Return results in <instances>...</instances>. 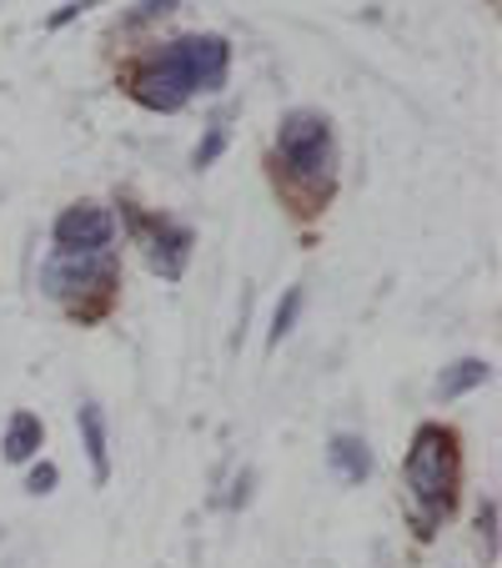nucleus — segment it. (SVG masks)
I'll use <instances>...</instances> for the list:
<instances>
[{
  "mask_svg": "<svg viewBox=\"0 0 502 568\" xmlns=\"http://www.w3.org/2000/svg\"><path fill=\"white\" fill-rule=\"evenodd\" d=\"M166 61L186 75V87H192V97H196V91H222L232 51H226L222 36H186V41L166 45Z\"/></svg>",
  "mask_w": 502,
  "mask_h": 568,
  "instance_id": "4",
  "label": "nucleus"
},
{
  "mask_svg": "<svg viewBox=\"0 0 502 568\" xmlns=\"http://www.w3.org/2000/svg\"><path fill=\"white\" fill-rule=\"evenodd\" d=\"M492 377V363H482V357H462V363H452L448 373L438 377V397H462L472 393V387H482Z\"/></svg>",
  "mask_w": 502,
  "mask_h": 568,
  "instance_id": "11",
  "label": "nucleus"
},
{
  "mask_svg": "<svg viewBox=\"0 0 502 568\" xmlns=\"http://www.w3.org/2000/svg\"><path fill=\"white\" fill-rule=\"evenodd\" d=\"M75 428H81V443H86V458H91L96 483H106L111 478V448H106V418H101L96 403H81V408H75Z\"/></svg>",
  "mask_w": 502,
  "mask_h": 568,
  "instance_id": "8",
  "label": "nucleus"
},
{
  "mask_svg": "<svg viewBox=\"0 0 502 568\" xmlns=\"http://www.w3.org/2000/svg\"><path fill=\"white\" fill-rule=\"evenodd\" d=\"M186 247H192V236H186L182 226H166V222L146 236V257H151V267H156L161 277H182Z\"/></svg>",
  "mask_w": 502,
  "mask_h": 568,
  "instance_id": "7",
  "label": "nucleus"
},
{
  "mask_svg": "<svg viewBox=\"0 0 502 568\" xmlns=\"http://www.w3.org/2000/svg\"><path fill=\"white\" fill-rule=\"evenodd\" d=\"M116 277V262H111V252H61L55 247L51 257H45L41 267V287L51 292V297H81V292L91 287H106V282Z\"/></svg>",
  "mask_w": 502,
  "mask_h": 568,
  "instance_id": "3",
  "label": "nucleus"
},
{
  "mask_svg": "<svg viewBox=\"0 0 502 568\" xmlns=\"http://www.w3.org/2000/svg\"><path fill=\"white\" fill-rule=\"evenodd\" d=\"M116 216L106 206H65L55 216V247L61 252H111Z\"/></svg>",
  "mask_w": 502,
  "mask_h": 568,
  "instance_id": "5",
  "label": "nucleus"
},
{
  "mask_svg": "<svg viewBox=\"0 0 502 568\" xmlns=\"http://www.w3.org/2000/svg\"><path fill=\"white\" fill-rule=\"evenodd\" d=\"M277 151L297 182H327L331 176V121L321 111H291V116H281Z\"/></svg>",
  "mask_w": 502,
  "mask_h": 568,
  "instance_id": "2",
  "label": "nucleus"
},
{
  "mask_svg": "<svg viewBox=\"0 0 502 568\" xmlns=\"http://www.w3.org/2000/svg\"><path fill=\"white\" fill-rule=\"evenodd\" d=\"M222 146H226V131H222V126H216V131H212V136H206V141H202V146H196V166H212V161H216V156H222Z\"/></svg>",
  "mask_w": 502,
  "mask_h": 568,
  "instance_id": "14",
  "label": "nucleus"
},
{
  "mask_svg": "<svg viewBox=\"0 0 502 568\" xmlns=\"http://www.w3.org/2000/svg\"><path fill=\"white\" fill-rule=\"evenodd\" d=\"M407 488H412V504L428 518H442L452 508V494H458V443H452L448 428H438V423L417 428L412 453H407Z\"/></svg>",
  "mask_w": 502,
  "mask_h": 568,
  "instance_id": "1",
  "label": "nucleus"
},
{
  "mask_svg": "<svg viewBox=\"0 0 502 568\" xmlns=\"http://www.w3.org/2000/svg\"><path fill=\"white\" fill-rule=\"evenodd\" d=\"M131 97H136L141 106H151V111H182L186 101H192V87H186V75L176 71L172 61H166V51H161L156 61L136 71V81H131Z\"/></svg>",
  "mask_w": 502,
  "mask_h": 568,
  "instance_id": "6",
  "label": "nucleus"
},
{
  "mask_svg": "<svg viewBox=\"0 0 502 568\" xmlns=\"http://www.w3.org/2000/svg\"><path fill=\"white\" fill-rule=\"evenodd\" d=\"M41 443H45V428H41V418L35 413H16L11 418V428H6V458L11 463H31L35 453H41Z\"/></svg>",
  "mask_w": 502,
  "mask_h": 568,
  "instance_id": "9",
  "label": "nucleus"
},
{
  "mask_svg": "<svg viewBox=\"0 0 502 568\" xmlns=\"http://www.w3.org/2000/svg\"><path fill=\"white\" fill-rule=\"evenodd\" d=\"M297 312H301V287H287V297L277 302V317H272V347H277L281 337L291 333V322H297Z\"/></svg>",
  "mask_w": 502,
  "mask_h": 568,
  "instance_id": "12",
  "label": "nucleus"
},
{
  "mask_svg": "<svg viewBox=\"0 0 502 568\" xmlns=\"http://www.w3.org/2000/svg\"><path fill=\"white\" fill-rule=\"evenodd\" d=\"M55 478H61V473H55V463H41V468H31V478H25V488H31L35 498H45L55 488Z\"/></svg>",
  "mask_w": 502,
  "mask_h": 568,
  "instance_id": "13",
  "label": "nucleus"
},
{
  "mask_svg": "<svg viewBox=\"0 0 502 568\" xmlns=\"http://www.w3.org/2000/svg\"><path fill=\"white\" fill-rule=\"evenodd\" d=\"M327 458H331V468L342 473L347 483H362L367 473H372V453H367V443L352 438V433H337V438H331V448H327Z\"/></svg>",
  "mask_w": 502,
  "mask_h": 568,
  "instance_id": "10",
  "label": "nucleus"
}]
</instances>
